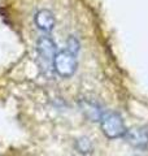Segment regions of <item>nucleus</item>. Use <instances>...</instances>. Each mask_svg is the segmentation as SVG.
<instances>
[{
  "mask_svg": "<svg viewBox=\"0 0 148 156\" xmlns=\"http://www.w3.org/2000/svg\"><path fill=\"white\" fill-rule=\"evenodd\" d=\"M123 138L130 146L135 148L144 150L148 147V129L143 128V126H136V128L127 130Z\"/></svg>",
  "mask_w": 148,
  "mask_h": 156,
  "instance_id": "nucleus-4",
  "label": "nucleus"
},
{
  "mask_svg": "<svg viewBox=\"0 0 148 156\" xmlns=\"http://www.w3.org/2000/svg\"><path fill=\"white\" fill-rule=\"evenodd\" d=\"M77 66V55H74L68 50L57 51L55 60H53V70H55V73H57L60 77L68 78L76 73Z\"/></svg>",
  "mask_w": 148,
  "mask_h": 156,
  "instance_id": "nucleus-3",
  "label": "nucleus"
},
{
  "mask_svg": "<svg viewBox=\"0 0 148 156\" xmlns=\"http://www.w3.org/2000/svg\"><path fill=\"white\" fill-rule=\"evenodd\" d=\"M76 147L78 150V152H81L82 155H91L92 154V150H93L92 142L87 138V136H82V138L77 139Z\"/></svg>",
  "mask_w": 148,
  "mask_h": 156,
  "instance_id": "nucleus-7",
  "label": "nucleus"
},
{
  "mask_svg": "<svg viewBox=\"0 0 148 156\" xmlns=\"http://www.w3.org/2000/svg\"><path fill=\"white\" fill-rule=\"evenodd\" d=\"M66 50L74 53V55H77L78 51H79V41L76 37H69L66 43Z\"/></svg>",
  "mask_w": 148,
  "mask_h": 156,
  "instance_id": "nucleus-8",
  "label": "nucleus"
},
{
  "mask_svg": "<svg viewBox=\"0 0 148 156\" xmlns=\"http://www.w3.org/2000/svg\"><path fill=\"white\" fill-rule=\"evenodd\" d=\"M79 107H81V111H82V113L85 115L86 119L90 120V121H93V122L100 121L103 115H104L101 107L99 105L96 101H93V100L82 99L79 101Z\"/></svg>",
  "mask_w": 148,
  "mask_h": 156,
  "instance_id": "nucleus-6",
  "label": "nucleus"
},
{
  "mask_svg": "<svg viewBox=\"0 0 148 156\" xmlns=\"http://www.w3.org/2000/svg\"><path fill=\"white\" fill-rule=\"evenodd\" d=\"M100 126L104 135L109 139L123 138L127 131L122 116L117 112H107L103 115L100 120Z\"/></svg>",
  "mask_w": 148,
  "mask_h": 156,
  "instance_id": "nucleus-2",
  "label": "nucleus"
},
{
  "mask_svg": "<svg viewBox=\"0 0 148 156\" xmlns=\"http://www.w3.org/2000/svg\"><path fill=\"white\" fill-rule=\"evenodd\" d=\"M34 22L37 27L43 33H51L55 27L56 20L51 11L48 9H39L34 16Z\"/></svg>",
  "mask_w": 148,
  "mask_h": 156,
  "instance_id": "nucleus-5",
  "label": "nucleus"
},
{
  "mask_svg": "<svg viewBox=\"0 0 148 156\" xmlns=\"http://www.w3.org/2000/svg\"><path fill=\"white\" fill-rule=\"evenodd\" d=\"M57 53V47L55 42L49 37L43 35L37 42V55L38 65L44 76H51L53 72V60Z\"/></svg>",
  "mask_w": 148,
  "mask_h": 156,
  "instance_id": "nucleus-1",
  "label": "nucleus"
}]
</instances>
